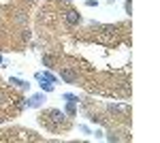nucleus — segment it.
<instances>
[{"label":"nucleus","instance_id":"1","mask_svg":"<svg viewBox=\"0 0 160 143\" xmlns=\"http://www.w3.org/2000/svg\"><path fill=\"white\" fill-rule=\"evenodd\" d=\"M58 79H62V81H66V84H71V85H79V75L73 69H68V66H62L60 69Z\"/></svg>","mask_w":160,"mask_h":143},{"label":"nucleus","instance_id":"2","mask_svg":"<svg viewBox=\"0 0 160 143\" xmlns=\"http://www.w3.org/2000/svg\"><path fill=\"white\" fill-rule=\"evenodd\" d=\"M43 103H45V92H37V94H32L30 98H24V107H30V109L43 107Z\"/></svg>","mask_w":160,"mask_h":143},{"label":"nucleus","instance_id":"3","mask_svg":"<svg viewBox=\"0 0 160 143\" xmlns=\"http://www.w3.org/2000/svg\"><path fill=\"white\" fill-rule=\"evenodd\" d=\"M64 19H66V24H68V26H79L81 22H83V17L79 15V11H75V9H66Z\"/></svg>","mask_w":160,"mask_h":143},{"label":"nucleus","instance_id":"4","mask_svg":"<svg viewBox=\"0 0 160 143\" xmlns=\"http://www.w3.org/2000/svg\"><path fill=\"white\" fill-rule=\"evenodd\" d=\"M9 84H11V88H19V90H30V84L28 81H24V79H17V77H11L9 79Z\"/></svg>","mask_w":160,"mask_h":143},{"label":"nucleus","instance_id":"5","mask_svg":"<svg viewBox=\"0 0 160 143\" xmlns=\"http://www.w3.org/2000/svg\"><path fill=\"white\" fill-rule=\"evenodd\" d=\"M41 79H47V81H51L53 85L58 84V77H56V75H53L49 69H47V71H41ZM41 79H38V81H41Z\"/></svg>","mask_w":160,"mask_h":143},{"label":"nucleus","instance_id":"6","mask_svg":"<svg viewBox=\"0 0 160 143\" xmlns=\"http://www.w3.org/2000/svg\"><path fill=\"white\" fill-rule=\"evenodd\" d=\"M77 105H79V103H66L64 113H66L68 118H75V115H77Z\"/></svg>","mask_w":160,"mask_h":143},{"label":"nucleus","instance_id":"7","mask_svg":"<svg viewBox=\"0 0 160 143\" xmlns=\"http://www.w3.org/2000/svg\"><path fill=\"white\" fill-rule=\"evenodd\" d=\"M53 88H56V85L51 84V81H47V79H41V92L49 94V92H53Z\"/></svg>","mask_w":160,"mask_h":143},{"label":"nucleus","instance_id":"8","mask_svg":"<svg viewBox=\"0 0 160 143\" xmlns=\"http://www.w3.org/2000/svg\"><path fill=\"white\" fill-rule=\"evenodd\" d=\"M43 64L47 66V69H56V60H53V56H49V54H43Z\"/></svg>","mask_w":160,"mask_h":143},{"label":"nucleus","instance_id":"9","mask_svg":"<svg viewBox=\"0 0 160 143\" xmlns=\"http://www.w3.org/2000/svg\"><path fill=\"white\" fill-rule=\"evenodd\" d=\"M62 98H64L66 103H79V96H77V94H71V92H64V94H62Z\"/></svg>","mask_w":160,"mask_h":143},{"label":"nucleus","instance_id":"10","mask_svg":"<svg viewBox=\"0 0 160 143\" xmlns=\"http://www.w3.org/2000/svg\"><path fill=\"white\" fill-rule=\"evenodd\" d=\"M124 11H126V15H132V2H130V0L124 2Z\"/></svg>","mask_w":160,"mask_h":143},{"label":"nucleus","instance_id":"11","mask_svg":"<svg viewBox=\"0 0 160 143\" xmlns=\"http://www.w3.org/2000/svg\"><path fill=\"white\" fill-rule=\"evenodd\" d=\"M79 132H81V135H92L90 126H86V124H79Z\"/></svg>","mask_w":160,"mask_h":143},{"label":"nucleus","instance_id":"12","mask_svg":"<svg viewBox=\"0 0 160 143\" xmlns=\"http://www.w3.org/2000/svg\"><path fill=\"white\" fill-rule=\"evenodd\" d=\"M92 135H94V139H98V141H100V139H105V132L100 130V128H96V130H92Z\"/></svg>","mask_w":160,"mask_h":143},{"label":"nucleus","instance_id":"13","mask_svg":"<svg viewBox=\"0 0 160 143\" xmlns=\"http://www.w3.org/2000/svg\"><path fill=\"white\" fill-rule=\"evenodd\" d=\"M86 7H88V9H94V7H98V0H86Z\"/></svg>","mask_w":160,"mask_h":143},{"label":"nucleus","instance_id":"14","mask_svg":"<svg viewBox=\"0 0 160 143\" xmlns=\"http://www.w3.org/2000/svg\"><path fill=\"white\" fill-rule=\"evenodd\" d=\"M62 2H71V0H62Z\"/></svg>","mask_w":160,"mask_h":143},{"label":"nucleus","instance_id":"15","mask_svg":"<svg viewBox=\"0 0 160 143\" xmlns=\"http://www.w3.org/2000/svg\"><path fill=\"white\" fill-rule=\"evenodd\" d=\"M0 62H2V56H0Z\"/></svg>","mask_w":160,"mask_h":143}]
</instances>
